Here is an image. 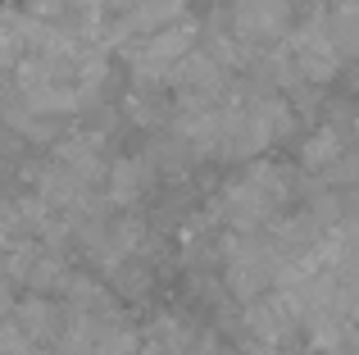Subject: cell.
I'll return each mask as SVG.
<instances>
[{
  "label": "cell",
  "instance_id": "obj_2",
  "mask_svg": "<svg viewBox=\"0 0 359 355\" xmlns=\"http://www.w3.org/2000/svg\"><path fill=\"white\" fill-rule=\"evenodd\" d=\"M191 51H196V18H187V14L168 18L164 27L141 32L123 46V55H128V64H132V78H137L141 87H168Z\"/></svg>",
  "mask_w": 359,
  "mask_h": 355
},
{
  "label": "cell",
  "instance_id": "obj_4",
  "mask_svg": "<svg viewBox=\"0 0 359 355\" xmlns=\"http://www.w3.org/2000/svg\"><path fill=\"white\" fill-rule=\"evenodd\" d=\"M287 64H291V73L305 78V82H332L337 78L341 55L327 41L323 18H309V23H300V27L287 32Z\"/></svg>",
  "mask_w": 359,
  "mask_h": 355
},
{
  "label": "cell",
  "instance_id": "obj_8",
  "mask_svg": "<svg viewBox=\"0 0 359 355\" xmlns=\"http://www.w3.org/2000/svg\"><path fill=\"white\" fill-rule=\"evenodd\" d=\"M346 151H351V146H346L341 137L332 133V128H323V133H314V137H309L305 146H300V164H305L309 173H318V178H323V173L332 169V164L341 160Z\"/></svg>",
  "mask_w": 359,
  "mask_h": 355
},
{
  "label": "cell",
  "instance_id": "obj_3",
  "mask_svg": "<svg viewBox=\"0 0 359 355\" xmlns=\"http://www.w3.org/2000/svg\"><path fill=\"white\" fill-rule=\"evenodd\" d=\"M228 283L241 301H259L282 283V250L278 241L259 237V232H241L237 246L228 250Z\"/></svg>",
  "mask_w": 359,
  "mask_h": 355
},
{
  "label": "cell",
  "instance_id": "obj_1",
  "mask_svg": "<svg viewBox=\"0 0 359 355\" xmlns=\"http://www.w3.org/2000/svg\"><path fill=\"white\" fill-rule=\"evenodd\" d=\"M287 192H291V182L282 173V164H264V160L245 164L219 192V214L237 232H259L264 223L278 219V210L287 205Z\"/></svg>",
  "mask_w": 359,
  "mask_h": 355
},
{
  "label": "cell",
  "instance_id": "obj_9",
  "mask_svg": "<svg viewBox=\"0 0 359 355\" xmlns=\"http://www.w3.org/2000/svg\"><path fill=\"white\" fill-rule=\"evenodd\" d=\"M309 355H346V347H314Z\"/></svg>",
  "mask_w": 359,
  "mask_h": 355
},
{
  "label": "cell",
  "instance_id": "obj_10",
  "mask_svg": "<svg viewBox=\"0 0 359 355\" xmlns=\"http://www.w3.org/2000/svg\"><path fill=\"white\" fill-rule=\"evenodd\" d=\"M346 355H359V342H355V347H351V351H346Z\"/></svg>",
  "mask_w": 359,
  "mask_h": 355
},
{
  "label": "cell",
  "instance_id": "obj_6",
  "mask_svg": "<svg viewBox=\"0 0 359 355\" xmlns=\"http://www.w3.org/2000/svg\"><path fill=\"white\" fill-rule=\"evenodd\" d=\"M150 182H155L150 160L128 155V160H114V164H109V196H114V205H123V210H132V205L150 192Z\"/></svg>",
  "mask_w": 359,
  "mask_h": 355
},
{
  "label": "cell",
  "instance_id": "obj_7",
  "mask_svg": "<svg viewBox=\"0 0 359 355\" xmlns=\"http://www.w3.org/2000/svg\"><path fill=\"white\" fill-rule=\"evenodd\" d=\"M323 32H327V41L337 46L341 64L359 60V0H337L332 14H323Z\"/></svg>",
  "mask_w": 359,
  "mask_h": 355
},
{
  "label": "cell",
  "instance_id": "obj_5",
  "mask_svg": "<svg viewBox=\"0 0 359 355\" xmlns=\"http://www.w3.org/2000/svg\"><path fill=\"white\" fill-rule=\"evenodd\" d=\"M291 32V0H237L232 5V36L245 46H273Z\"/></svg>",
  "mask_w": 359,
  "mask_h": 355
}]
</instances>
